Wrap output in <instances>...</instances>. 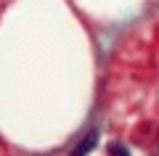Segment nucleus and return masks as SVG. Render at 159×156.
I'll return each mask as SVG.
<instances>
[{
  "instance_id": "1",
  "label": "nucleus",
  "mask_w": 159,
  "mask_h": 156,
  "mask_svg": "<svg viewBox=\"0 0 159 156\" xmlns=\"http://www.w3.org/2000/svg\"><path fill=\"white\" fill-rule=\"evenodd\" d=\"M96 143H98V132L93 130V132H88L85 138L80 140L77 145H74V151H72L69 156H88V154H90L93 148H96Z\"/></svg>"
},
{
  "instance_id": "2",
  "label": "nucleus",
  "mask_w": 159,
  "mask_h": 156,
  "mask_svg": "<svg viewBox=\"0 0 159 156\" xmlns=\"http://www.w3.org/2000/svg\"><path fill=\"white\" fill-rule=\"evenodd\" d=\"M109 156H130V151H127L122 143H111L109 145Z\"/></svg>"
}]
</instances>
